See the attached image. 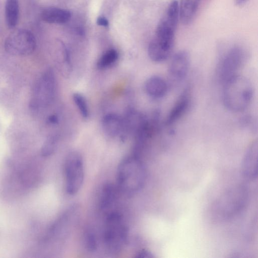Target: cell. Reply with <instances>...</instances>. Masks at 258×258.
Wrapping results in <instances>:
<instances>
[{"mask_svg": "<svg viewBox=\"0 0 258 258\" xmlns=\"http://www.w3.org/2000/svg\"><path fill=\"white\" fill-rule=\"evenodd\" d=\"M253 95L252 85L244 76L238 74L223 83V102L230 111H244L249 106Z\"/></svg>", "mask_w": 258, "mask_h": 258, "instance_id": "6da1fadb", "label": "cell"}, {"mask_svg": "<svg viewBox=\"0 0 258 258\" xmlns=\"http://www.w3.org/2000/svg\"><path fill=\"white\" fill-rule=\"evenodd\" d=\"M118 188L124 194L133 195L143 187L146 178L144 164L137 155L128 156L119 164L116 172Z\"/></svg>", "mask_w": 258, "mask_h": 258, "instance_id": "7a4b0ae2", "label": "cell"}, {"mask_svg": "<svg viewBox=\"0 0 258 258\" xmlns=\"http://www.w3.org/2000/svg\"><path fill=\"white\" fill-rule=\"evenodd\" d=\"M128 230L122 215L116 211L107 213L104 223L103 241L110 253L119 252L126 245Z\"/></svg>", "mask_w": 258, "mask_h": 258, "instance_id": "3957f363", "label": "cell"}, {"mask_svg": "<svg viewBox=\"0 0 258 258\" xmlns=\"http://www.w3.org/2000/svg\"><path fill=\"white\" fill-rule=\"evenodd\" d=\"M84 166L81 155L76 151L70 152L64 162L66 189L70 195L76 194L84 179Z\"/></svg>", "mask_w": 258, "mask_h": 258, "instance_id": "277c9868", "label": "cell"}, {"mask_svg": "<svg viewBox=\"0 0 258 258\" xmlns=\"http://www.w3.org/2000/svg\"><path fill=\"white\" fill-rule=\"evenodd\" d=\"M6 51L12 55L26 56L32 53L36 46V39L33 33L27 29L13 30L5 42Z\"/></svg>", "mask_w": 258, "mask_h": 258, "instance_id": "5b68a950", "label": "cell"}, {"mask_svg": "<svg viewBox=\"0 0 258 258\" xmlns=\"http://www.w3.org/2000/svg\"><path fill=\"white\" fill-rule=\"evenodd\" d=\"M55 88L54 74L49 69L39 78L34 87L30 107L35 109L49 105L53 99Z\"/></svg>", "mask_w": 258, "mask_h": 258, "instance_id": "8992f818", "label": "cell"}, {"mask_svg": "<svg viewBox=\"0 0 258 258\" xmlns=\"http://www.w3.org/2000/svg\"><path fill=\"white\" fill-rule=\"evenodd\" d=\"M246 60V53L241 47L235 46L228 50L221 58L218 67V76L223 84L238 72Z\"/></svg>", "mask_w": 258, "mask_h": 258, "instance_id": "52a82bcc", "label": "cell"}, {"mask_svg": "<svg viewBox=\"0 0 258 258\" xmlns=\"http://www.w3.org/2000/svg\"><path fill=\"white\" fill-rule=\"evenodd\" d=\"M245 189H232L223 197L217 205L218 211L224 216H229L240 210L246 201Z\"/></svg>", "mask_w": 258, "mask_h": 258, "instance_id": "ba28073f", "label": "cell"}, {"mask_svg": "<svg viewBox=\"0 0 258 258\" xmlns=\"http://www.w3.org/2000/svg\"><path fill=\"white\" fill-rule=\"evenodd\" d=\"M190 56L187 51L181 50L173 56L168 67V74L172 80L182 81L188 74Z\"/></svg>", "mask_w": 258, "mask_h": 258, "instance_id": "9c48e42d", "label": "cell"}, {"mask_svg": "<svg viewBox=\"0 0 258 258\" xmlns=\"http://www.w3.org/2000/svg\"><path fill=\"white\" fill-rule=\"evenodd\" d=\"M191 101L190 89L187 87L182 92L169 112L165 120V125L171 126L179 120L188 110Z\"/></svg>", "mask_w": 258, "mask_h": 258, "instance_id": "30bf717a", "label": "cell"}, {"mask_svg": "<svg viewBox=\"0 0 258 258\" xmlns=\"http://www.w3.org/2000/svg\"><path fill=\"white\" fill-rule=\"evenodd\" d=\"M258 144L257 141H253L247 148L243 160L242 170L244 175L254 178L257 176Z\"/></svg>", "mask_w": 258, "mask_h": 258, "instance_id": "8fae6325", "label": "cell"}, {"mask_svg": "<svg viewBox=\"0 0 258 258\" xmlns=\"http://www.w3.org/2000/svg\"><path fill=\"white\" fill-rule=\"evenodd\" d=\"M168 84L167 81L159 76H153L149 78L145 84L146 93L154 99L164 97L168 91Z\"/></svg>", "mask_w": 258, "mask_h": 258, "instance_id": "7c38bea8", "label": "cell"}, {"mask_svg": "<svg viewBox=\"0 0 258 258\" xmlns=\"http://www.w3.org/2000/svg\"><path fill=\"white\" fill-rule=\"evenodd\" d=\"M42 19L50 24H64L68 22L71 14L70 11L56 7L44 9L41 14Z\"/></svg>", "mask_w": 258, "mask_h": 258, "instance_id": "4fadbf2b", "label": "cell"}, {"mask_svg": "<svg viewBox=\"0 0 258 258\" xmlns=\"http://www.w3.org/2000/svg\"><path fill=\"white\" fill-rule=\"evenodd\" d=\"M201 0H181L179 7V19L184 25L192 21Z\"/></svg>", "mask_w": 258, "mask_h": 258, "instance_id": "5bb4252c", "label": "cell"}, {"mask_svg": "<svg viewBox=\"0 0 258 258\" xmlns=\"http://www.w3.org/2000/svg\"><path fill=\"white\" fill-rule=\"evenodd\" d=\"M102 125L106 135L110 137H115L121 132L123 128V122L118 115L109 113L103 117Z\"/></svg>", "mask_w": 258, "mask_h": 258, "instance_id": "9a60e30c", "label": "cell"}, {"mask_svg": "<svg viewBox=\"0 0 258 258\" xmlns=\"http://www.w3.org/2000/svg\"><path fill=\"white\" fill-rule=\"evenodd\" d=\"M100 198V208L106 211L112 206L116 201V188L113 184L106 183L102 187Z\"/></svg>", "mask_w": 258, "mask_h": 258, "instance_id": "2e32d148", "label": "cell"}, {"mask_svg": "<svg viewBox=\"0 0 258 258\" xmlns=\"http://www.w3.org/2000/svg\"><path fill=\"white\" fill-rule=\"evenodd\" d=\"M5 16L7 26L10 29L17 25L19 16L18 0H7L5 5Z\"/></svg>", "mask_w": 258, "mask_h": 258, "instance_id": "e0dca14e", "label": "cell"}, {"mask_svg": "<svg viewBox=\"0 0 258 258\" xmlns=\"http://www.w3.org/2000/svg\"><path fill=\"white\" fill-rule=\"evenodd\" d=\"M148 53L150 58L156 62L164 61L171 54L161 48L153 39L149 44Z\"/></svg>", "mask_w": 258, "mask_h": 258, "instance_id": "ac0fdd59", "label": "cell"}, {"mask_svg": "<svg viewBox=\"0 0 258 258\" xmlns=\"http://www.w3.org/2000/svg\"><path fill=\"white\" fill-rule=\"evenodd\" d=\"M118 57L117 51L114 49L106 51L98 60L97 66L99 69H104L114 63Z\"/></svg>", "mask_w": 258, "mask_h": 258, "instance_id": "d6986e66", "label": "cell"}, {"mask_svg": "<svg viewBox=\"0 0 258 258\" xmlns=\"http://www.w3.org/2000/svg\"><path fill=\"white\" fill-rule=\"evenodd\" d=\"M57 144V138L56 136H49L43 145L41 154L44 156L52 154L55 151Z\"/></svg>", "mask_w": 258, "mask_h": 258, "instance_id": "ffe728a7", "label": "cell"}, {"mask_svg": "<svg viewBox=\"0 0 258 258\" xmlns=\"http://www.w3.org/2000/svg\"><path fill=\"white\" fill-rule=\"evenodd\" d=\"M73 100L82 116L84 118H87L89 116V110L84 96L79 93H75L73 95Z\"/></svg>", "mask_w": 258, "mask_h": 258, "instance_id": "44dd1931", "label": "cell"}, {"mask_svg": "<svg viewBox=\"0 0 258 258\" xmlns=\"http://www.w3.org/2000/svg\"><path fill=\"white\" fill-rule=\"evenodd\" d=\"M84 243L86 249L90 251H95L97 247L98 243L96 237L91 231H87L85 233Z\"/></svg>", "mask_w": 258, "mask_h": 258, "instance_id": "7402d4cb", "label": "cell"}, {"mask_svg": "<svg viewBox=\"0 0 258 258\" xmlns=\"http://www.w3.org/2000/svg\"><path fill=\"white\" fill-rule=\"evenodd\" d=\"M239 123L243 127H247L252 132L256 131L254 128L256 127V122L253 117L250 115L247 114L242 116L240 119Z\"/></svg>", "mask_w": 258, "mask_h": 258, "instance_id": "603a6c76", "label": "cell"}, {"mask_svg": "<svg viewBox=\"0 0 258 258\" xmlns=\"http://www.w3.org/2000/svg\"><path fill=\"white\" fill-rule=\"evenodd\" d=\"M136 256L140 258H151L153 257V255L152 253L149 251L143 249L139 251L137 253V255Z\"/></svg>", "mask_w": 258, "mask_h": 258, "instance_id": "cb8c5ba5", "label": "cell"}, {"mask_svg": "<svg viewBox=\"0 0 258 258\" xmlns=\"http://www.w3.org/2000/svg\"><path fill=\"white\" fill-rule=\"evenodd\" d=\"M97 24L99 26L107 27L109 25V22L106 18L100 16L97 19Z\"/></svg>", "mask_w": 258, "mask_h": 258, "instance_id": "d4e9b609", "label": "cell"}, {"mask_svg": "<svg viewBox=\"0 0 258 258\" xmlns=\"http://www.w3.org/2000/svg\"><path fill=\"white\" fill-rule=\"evenodd\" d=\"M48 121L52 124L56 123L58 122V118L55 115H52L48 118Z\"/></svg>", "mask_w": 258, "mask_h": 258, "instance_id": "484cf974", "label": "cell"}, {"mask_svg": "<svg viewBox=\"0 0 258 258\" xmlns=\"http://www.w3.org/2000/svg\"><path fill=\"white\" fill-rule=\"evenodd\" d=\"M248 0H235V4L237 6H242L245 4Z\"/></svg>", "mask_w": 258, "mask_h": 258, "instance_id": "4316f807", "label": "cell"}]
</instances>
